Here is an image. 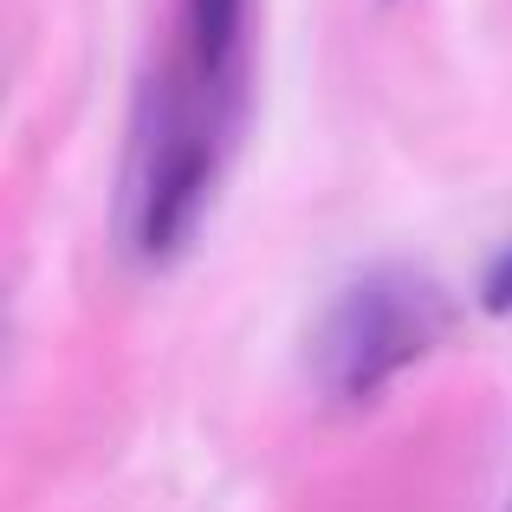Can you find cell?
Here are the masks:
<instances>
[{"label":"cell","mask_w":512,"mask_h":512,"mask_svg":"<svg viewBox=\"0 0 512 512\" xmlns=\"http://www.w3.org/2000/svg\"><path fill=\"white\" fill-rule=\"evenodd\" d=\"M454 331V299L422 266H370L325 305L312 331V383L344 409L376 402Z\"/></svg>","instance_id":"obj_2"},{"label":"cell","mask_w":512,"mask_h":512,"mask_svg":"<svg viewBox=\"0 0 512 512\" xmlns=\"http://www.w3.org/2000/svg\"><path fill=\"white\" fill-rule=\"evenodd\" d=\"M175 65L188 72L195 91L240 111V91H247V0H182Z\"/></svg>","instance_id":"obj_3"},{"label":"cell","mask_w":512,"mask_h":512,"mask_svg":"<svg viewBox=\"0 0 512 512\" xmlns=\"http://www.w3.org/2000/svg\"><path fill=\"white\" fill-rule=\"evenodd\" d=\"M480 305H487V312H512V247L487 266V279H480Z\"/></svg>","instance_id":"obj_4"},{"label":"cell","mask_w":512,"mask_h":512,"mask_svg":"<svg viewBox=\"0 0 512 512\" xmlns=\"http://www.w3.org/2000/svg\"><path fill=\"white\" fill-rule=\"evenodd\" d=\"M234 117L240 111L188 85L175 59L143 85L124 163V240L143 266H169L195 240L221 182V156L234 143Z\"/></svg>","instance_id":"obj_1"}]
</instances>
